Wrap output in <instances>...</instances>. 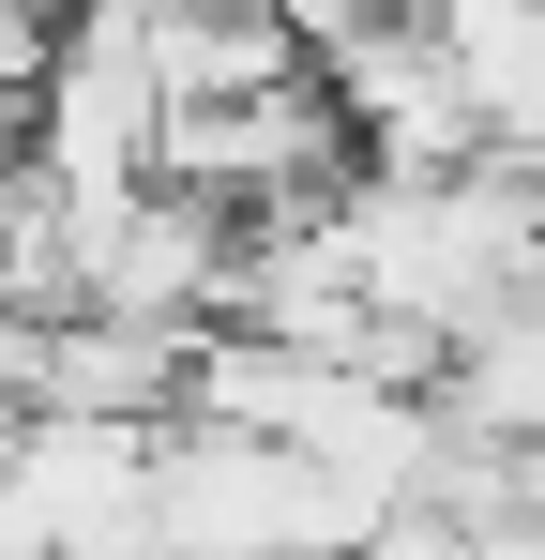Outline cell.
Masks as SVG:
<instances>
[{"label": "cell", "mask_w": 545, "mask_h": 560, "mask_svg": "<svg viewBox=\"0 0 545 560\" xmlns=\"http://www.w3.org/2000/svg\"><path fill=\"white\" fill-rule=\"evenodd\" d=\"M272 31H288V46H303V61H334V46H349L363 15H379V0H258Z\"/></svg>", "instance_id": "cell-1"}]
</instances>
